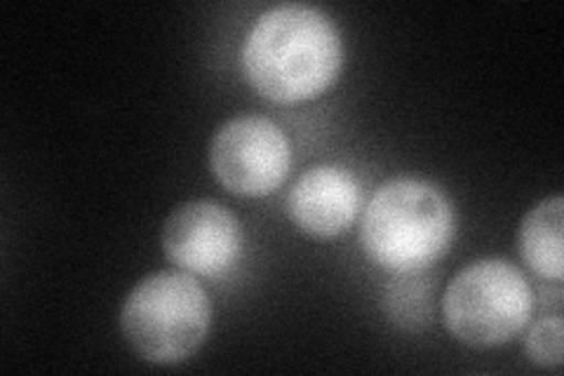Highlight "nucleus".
<instances>
[{"label":"nucleus","instance_id":"obj_1","mask_svg":"<svg viewBox=\"0 0 564 376\" xmlns=\"http://www.w3.org/2000/svg\"><path fill=\"white\" fill-rule=\"evenodd\" d=\"M344 43L329 17L313 6L285 3L263 12L242 45V71L261 97L278 104L313 99L334 83Z\"/></svg>","mask_w":564,"mask_h":376},{"label":"nucleus","instance_id":"obj_2","mask_svg":"<svg viewBox=\"0 0 564 376\" xmlns=\"http://www.w3.org/2000/svg\"><path fill=\"white\" fill-rule=\"evenodd\" d=\"M454 207L437 186L421 179H393L369 201L362 217L367 257L391 273H416L447 253Z\"/></svg>","mask_w":564,"mask_h":376},{"label":"nucleus","instance_id":"obj_3","mask_svg":"<svg viewBox=\"0 0 564 376\" xmlns=\"http://www.w3.org/2000/svg\"><path fill=\"white\" fill-rule=\"evenodd\" d=\"M212 307L188 273L161 271L141 280L120 311L130 348L153 365H176L196 353L209 332Z\"/></svg>","mask_w":564,"mask_h":376},{"label":"nucleus","instance_id":"obj_4","mask_svg":"<svg viewBox=\"0 0 564 376\" xmlns=\"http://www.w3.org/2000/svg\"><path fill=\"white\" fill-rule=\"evenodd\" d=\"M534 292L520 268L480 259L458 271L443 297L449 334L466 346L494 348L516 339L532 320Z\"/></svg>","mask_w":564,"mask_h":376},{"label":"nucleus","instance_id":"obj_5","mask_svg":"<svg viewBox=\"0 0 564 376\" xmlns=\"http://www.w3.org/2000/svg\"><path fill=\"white\" fill-rule=\"evenodd\" d=\"M290 163L288 135L263 116L226 120L209 144V165L219 184L247 198L273 193L285 182Z\"/></svg>","mask_w":564,"mask_h":376},{"label":"nucleus","instance_id":"obj_6","mask_svg":"<svg viewBox=\"0 0 564 376\" xmlns=\"http://www.w3.org/2000/svg\"><path fill=\"white\" fill-rule=\"evenodd\" d=\"M242 233L236 214L215 201L176 207L163 226L165 255L188 273L219 276L240 255Z\"/></svg>","mask_w":564,"mask_h":376},{"label":"nucleus","instance_id":"obj_7","mask_svg":"<svg viewBox=\"0 0 564 376\" xmlns=\"http://www.w3.org/2000/svg\"><path fill=\"white\" fill-rule=\"evenodd\" d=\"M288 210L292 222L308 236L337 238L358 217L360 186L341 168L317 165L296 179Z\"/></svg>","mask_w":564,"mask_h":376},{"label":"nucleus","instance_id":"obj_8","mask_svg":"<svg viewBox=\"0 0 564 376\" xmlns=\"http://www.w3.org/2000/svg\"><path fill=\"white\" fill-rule=\"evenodd\" d=\"M520 255L534 273L562 280V195L539 203L527 214L518 233Z\"/></svg>","mask_w":564,"mask_h":376},{"label":"nucleus","instance_id":"obj_9","mask_svg":"<svg viewBox=\"0 0 564 376\" xmlns=\"http://www.w3.org/2000/svg\"><path fill=\"white\" fill-rule=\"evenodd\" d=\"M527 355L532 363L545 369H557L562 365V320L560 315H549L536 320L527 332Z\"/></svg>","mask_w":564,"mask_h":376}]
</instances>
